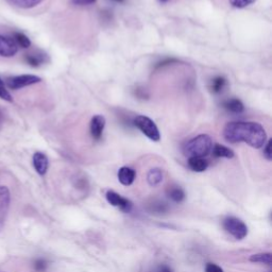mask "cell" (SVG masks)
<instances>
[{
    "label": "cell",
    "instance_id": "obj_3",
    "mask_svg": "<svg viewBox=\"0 0 272 272\" xmlns=\"http://www.w3.org/2000/svg\"><path fill=\"white\" fill-rule=\"evenodd\" d=\"M133 124L139 131L145 136H147L149 139L153 141H160L161 134L159 131V128L151 118L144 115H138L134 118Z\"/></svg>",
    "mask_w": 272,
    "mask_h": 272
},
{
    "label": "cell",
    "instance_id": "obj_22",
    "mask_svg": "<svg viewBox=\"0 0 272 272\" xmlns=\"http://www.w3.org/2000/svg\"><path fill=\"white\" fill-rule=\"evenodd\" d=\"M230 5L236 9H244L253 5L256 0H229Z\"/></svg>",
    "mask_w": 272,
    "mask_h": 272
},
{
    "label": "cell",
    "instance_id": "obj_24",
    "mask_svg": "<svg viewBox=\"0 0 272 272\" xmlns=\"http://www.w3.org/2000/svg\"><path fill=\"white\" fill-rule=\"evenodd\" d=\"M33 267L37 272H45L46 269L48 268V262H47L44 258H39L34 262Z\"/></svg>",
    "mask_w": 272,
    "mask_h": 272
},
{
    "label": "cell",
    "instance_id": "obj_23",
    "mask_svg": "<svg viewBox=\"0 0 272 272\" xmlns=\"http://www.w3.org/2000/svg\"><path fill=\"white\" fill-rule=\"evenodd\" d=\"M0 98L8 101V102L13 101V98H12L11 94L7 89V87L5 85V82L2 80V78H0Z\"/></svg>",
    "mask_w": 272,
    "mask_h": 272
},
{
    "label": "cell",
    "instance_id": "obj_29",
    "mask_svg": "<svg viewBox=\"0 0 272 272\" xmlns=\"http://www.w3.org/2000/svg\"><path fill=\"white\" fill-rule=\"evenodd\" d=\"M114 2H116V3H120V4H122V3L125 2V0H114Z\"/></svg>",
    "mask_w": 272,
    "mask_h": 272
},
{
    "label": "cell",
    "instance_id": "obj_28",
    "mask_svg": "<svg viewBox=\"0 0 272 272\" xmlns=\"http://www.w3.org/2000/svg\"><path fill=\"white\" fill-rule=\"evenodd\" d=\"M158 272H173V271H172V269H171L169 266H167V265H161V266L159 267Z\"/></svg>",
    "mask_w": 272,
    "mask_h": 272
},
{
    "label": "cell",
    "instance_id": "obj_27",
    "mask_svg": "<svg viewBox=\"0 0 272 272\" xmlns=\"http://www.w3.org/2000/svg\"><path fill=\"white\" fill-rule=\"evenodd\" d=\"M96 2L97 0H72V4L76 6H89Z\"/></svg>",
    "mask_w": 272,
    "mask_h": 272
},
{
    "label": "cell",
    "instance_id": "obj_25",
    "mask_svg": "<svg viewBox=\"0 0 272 272\" xmlns=\"http://www.w3.org/2000/svg\"><path fill=\"white\" fill-rule=\"evenodd\" d=\"M264 157L268 160H272V153H271V140H268L264 146Z\"/></svg>",
    "mask_w": 272,
    "mask_h": 272
},
{
    "label": "cell",
    "instance_id": "obj_14",
    "mask_svg": "<svg viewBox=\"0 0 272 272\" xmlns=\"http://www.w3.org/2000/svg\"><path fill=\"white\" fill-rule=\"evenodd\" d=\"M188 167L195 172H203L208 167V162L203 158H189Z\"/></svg>",
    "mask_w": 272,
    "mask_h": 272
},
{
    "label": "cell",
    "instance_id": "obj_18",
    "mask_svg": "<svg viewBox=\"0 0 272 272\" xmlns=\"http://www.w3.org/2000/svg\"><path fill=\"white\" fill-rule=\"evenodd\" d=\"M7 2L13 7L19 9H32L39 6L43 0H7Z\"/></svg>",
    "mask_w": 272,
    "mask_h": 272
},
{
    "label": "cell",
    "instance_id": "obj_9",
    "mask_svg": "<svg viewBox=\"0 0 272 272\" xmlns=\"http://www.w3.org/2000/svg\"><path fill=\"white\" fill-rule=\"evenodd\" d=\"M105 127V118L102 115H95L89 126L90 135L95 140H100L103 134V130Z\"/></svg>",
    "mask_w": 272,
    "mask_h": 272
},
{
    "label": "cell",
    "instance_id": "obj_30",
    "mask_svg": "<svg viewBox=\"0 0 272 272\" xmlns=\"http://www.w3.org/2000/svg\"><path fill=\"white\" fill-rule=\"evenodd\" d=\"M160 2L161 3H166V2H168V0H160Z\"/></svg>",
    "mask_w": 272,
    "mask_h": 272
},
{
    "label": "cell",
    "instance_id": "obj_17",
    "mask_svg": "<svg viewBox=\"0 0 272 272\" xmlns=\"http://www.w3.org/2000/svg\"><path fill=\"white\" fill-rule=\"evenodd\" d=\"M227 86V79L222 76L213 78L209 83V89L213 94H220Z\"/></svg>",
    "mask_w": 272,
    "mask_h": 272
},
{
    "label": "cell",
    "instance_id": "obj_2",
    "mask_svg": "<svg viewBox=\"0 0 272 272\" xmlns=\"http://www.w3.org/2000/svg\"><path fill=\"white\" fill-rule=\"evenodd\" d=\"M213 139L207 134H200L188 139L182 147L184 156L189 158H205L211 152Z\"/></svg>",
    "mask_w": 272,
    "mask_h": 272
},
{
    "label": "cell",
    "instance_id": "obj_13",
    "mask_svg": "<svg viewBox=\"0 0 272 272\" xmlns=\"http://www.w3.org/2000/svg\"><path fill=\"white\" fill-rule=\"evenodd\" d=\"M222 105H223V108L226 109L227 111H229L231 113H235V114L243 113L244 110H245L244 103L237 98L227 99L226 101H223Z\"/></svg>",
    "mask_w": 272,
    "mask_h": 272
},
{
    "label": "cell",
    "instance_id": "obj_10",
    "mask_svg": "<svg viewBox=\"0 0 272 272\" xmlns=\"http://www.w3.org/2000/svg\"><path fill=\"white\" fill-rule=\"evenodd\" d=\"M33 166L40 175H45L49 167L48 158L42 152H35L33 156Z\"/></svg>",
    "mask_w": 272,
    "mask_h": 272
},
{
    "label": "cell",
    "instance_id": "obj_19",
    "mask_svg": "<svg viewBox=\"0 0 272 272\" xmlns=\"http://www.w3.org/2000/svg\"><path fill=\"white\" fill-rule=\"evenodd\" d=\"M168 197L176 203H181L185 199V192L179 186H172L167 192Z\"/></svg>",
    "mask_w": 272,
    "mask_h": 272
},
{
    "label": "cell",
    "instance_id": "obj_4",
    "mask_svg": "<svg viewBox=\"0 0 272 272\" xmlns=\"http://www.w3.org/2000/svg\"><path fill=\"white\" fill-rule=\"evenodd\" d=\"M222 227L227 233L232 235L233 237L237 240L244 239L248 235V227L239 218L233 216L224 218L222 221Z\"/></svg>",
    "mask_w": 272,
    "mask_h": 272
},
{
    "label": "cell",
    "instance_id": "obj_15",
    "mask_svg": "<svg viewBox=\"0 0 272 272\" xmlns=\"http://www.w3.org/2000/svg\"><path fill=\"white\" fill-rule=\"evenodd\" d=\"M163 179H164V174H163L162 169L160 168H152L149 170L147 174V181L149 185L153 187L160 185L163 182Z\"/></svg>",
    "mask_w": 272,
    "mask_h": 272
},
{
    "label": "cell",
    "instance_id": "obj_20",
    "mask_svg": "<svg viewBox=\"0 0 272 272\" xmlns=\"http://www.w3.org/2000/svg\"><path fill=\"white\" fill-rule=\"evenodd\" d=\"M249 261L252 263L265 264V265L270 266L272 264V256H271V253H256L250 256Z\"/></svg>",
    "mask_w": 272,
    "mask_h": 272
},
{
    "label": "cell",
    "instance_id": "obj_5",
    "mask_svg": "<svg viewBox=\"0 0 272 272\" xmlns=\"http://www.w3.org/2000/svg\"><path fill=\"white\" fill-rule=\"evenodd\" d=\"M42 79L38 76L34 75H20V76H14L9 77L6 79V85L13 90H17L23 87H27L33 84L40 83Z\"/></svg>",
    "mask_w": 272,
    "mask_h": 272
},
{
    "label": "cell",
    "instance_id": "obj_11",
    "mask_svg": "<svg viewBox=\"0 0 272 272\" xmlns=\"http://www.w3.org/2000/svg\"><path fill=\"white\" fill-rule=\"evenodd\" d=\"M25 61L31 67H40L41 65L48 62L49 58L46 53L39 51V52H32V53L26 54Z\"/></svg>",
    "mask_w": 272,
    "mask_h": 272
},
{
    "label": "cell",
    "instance_id": "obj_21",
    "mask_svg": "<svg viewBox=\"0 0 272 272\" xmlns=\"http://www.w3.org/2000/svg\"><path fill=\"white\" fill-rule=\"evenodd\" d=\"M14 39V41L16 42L17 46L18 47H21V48H29V47L31 46V41L30 39L27 37L26 34H23L22 32H14L13 33V37H12Z\"/></svg>",
    "mask_w": 272,
    "mask_h": 272
},
{
    "label": "cell",
    "instance_id": "obj_26",
    "mask_svg": "<svg viewBox=\"0 0 272 272\" xmlns=\"http://www.w3.org/2000/svg\"><path fill=\"white\" fill-rule=\"evenodd\" d=\"M205 272H223V270L221 267H219L216 264L208 263L205 266Z\"/></svg>",
    "mask_w": 272,
    "mask_h": 272
},
{
    "label": "cell",
    "instance_id": "obj_6",
    "mask_svg": "<svg viewBox=\"0 0 272 272\" xmlns=\"http://www.w3.org/2000/svg\"><path fill=\"white\" fill-rule=\"evenodd\" d=\"M11 194L7 186H0V231L5 227L10 208Z\"/></svg>",
    "mask_w": 272,
    "mask_h": 272
},
{
    "label": "cell",
    "instance_id": "obj_16",
    "mask_svg": "<svg viewBox=\"0 0 272 272\" xmlns=\"http://www.w3.org/2000/svg\"><path fill=\"white\" fill-rule=\"evenodd\" d=\"M213 152V156L216 157V158H224V159H233L234 158V152L233 150H231L230 148L220 145V144H216L215 146H213L211 149Z\"/></svg>",
    "mask_w": 272,
    "mask_h": 272
},
{
    "label": "cell",
    "instance_id": "obj_1",
    "mask_svg": "<svg viewBox=\"0 0 272 272\" xmlns=\"http://www.w3.org/2000/svg\"><path fill=\"white\" fill-rule=\"evenodd\" d=\"M223 137L231 144L246 143L254 149H261L267 143L264 127L254 122H233L223 129Z\"/></svg>",
    "mask_w": 272,
    "mask_h": 272
},
{
    "label": "cell",
    "instance_id": "obj_7",
    "mask_svg": "<svg viewBox=\"0 0 272 272\" xmlns=\"http://www.w3.org/2000/svg\"><path fill=\"white\" fill-rule=\"evenodd\" d=\"M19 47L13 38L0 34V55L4 57H12L18 52Z\"/></svg>",
    "mask_w": 272,
    "mask_h": 272
},
{
    "label": "cell",
    "instance_id": "obj_8",
    "mask_svg": "<svg viewBox=\"0 0 272 272\" xmlns=\"http://www.w3.org/2000/svg\"><path fill=\"white\" fill-rule=\"evenodd\" d=\"M106 200H108V202L111 205L120 208L125 213L131 211L132 206H133L131 201L122 197L120 195H118L117 193L113 191H109L108 193H106Z\"/></svg>",
    "mask_w": 272,
    "mask_h": 272
},
{
    "label": "cell",
    "instance_id": "obj_12",
    "mask_svg": "<svg viewBox=\"0 0 272 272\" xmlns=\"http://www.w3.org/2000/svg\"><path fill=\"white\" fill-rule=\"evenodd\" d=\"M136 178V172L134 169L128 166H124L118 171V180L125 186L132 185Z\"/></svg>",
    "mask_w": 272,
    "mask_h": 272
}]
</instances>
